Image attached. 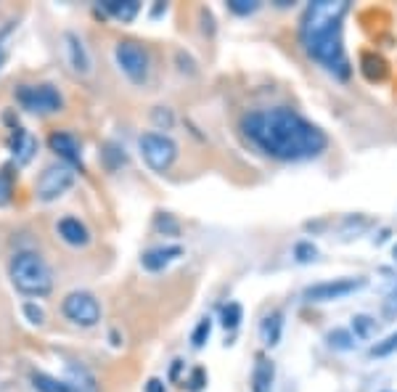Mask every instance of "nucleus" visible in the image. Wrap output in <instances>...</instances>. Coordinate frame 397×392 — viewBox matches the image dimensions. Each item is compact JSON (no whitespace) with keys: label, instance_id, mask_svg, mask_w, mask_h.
<instances>
[{"label":"nucleus","instance_id":"nucleus-1","mask_svg":"<svg viewBox=\"0 0 397 392\" xmlns=\"http://www.w3.org/2000/svg\"><path fill=\"white\" fill-rule=\"evenodd\" d=\"M242 130L265 156L281 162L312 159L321 156L328 146L326 133L289 106L246 112L242 117Z\"/></svg>","mask_w":397,"mask_h":392},{"label":"nucleus","instance_id":"nucleus-2","mask_svg":"<svg viewBox=\"0 0 397 392\" xmlns=\"http://www.w3.org/2000/svg\"><path fill=\"white\" fill-rule=\"evenodd\" d=\"M347 11H350L347 0H315L305 8V17L299 24L305 51L339 80H347L352 72L342 43V21Z\"/></svg>","mask_w":397,"mask_h":392},{"label":"nucleus","instance_id":"nucleus-3","mask_svg":"<svg viewBox=\"0 0 397 392\" xmlns=\"http://www.w3.org/2000/svg\"><path fill=\"white\" fill-rule=\"evenodd\" d=\"M11 284L27 297H45L53 289V271L32 249H21L8 262Z\"/></svg>","mask_w":397,"mask_h":392},{"label":"nucleus","instance_id":"nucleus-4","mask_svg":"<svg viewBox=\"0 0 397 392\" xmlns=\"http://www.w3.org/2000/svg\"><path fill=\"white\" fill-rule=\"evenodd\" d=\"M143 162L154 172H167L178 162V143L164 133H143L138 141Z\"/></svg>","mask_w":397,"mask_h":392},{"label":"nucleus","instance_id":"nucleus-5","mask_svg":"<svg viewBox=\"0 0 397 392\" xmlns=\"http://www.w3.org/2000/svg\"><path fill=\"white\" fill-rule=\"evenodd\" d=\"M61 313H64V318L72 321L74 326L93 329V326H98V321H101V302L96 300L93 291L77 289V291H69V294L64 297Z\"/></svg>","mask_w":397,"mask_h":392},{"label":"nucleus","instance_id":"nucleus-6","mask_svg":"<svg viewBox=\"0 0 397 392\" xmlns=\"http://www.w3.org/2000/svg\"><path fill=\"white\" fill-rule=\"evenodd\" d=\"M17 103L32 114H56L64 109V96L53 85H19Z\"/></svg>","mask_w":397,"mask_h":392},{"label":"nucleus","instance_id":"nucleus-7","mask_svg":"<svg viewBox=\"0 0 397 392\" xmlns=\"http://www.w3.org/2000/svg\"><path fill=\"white\" fill-rule=\"evenodd\" d=\"M114 59H117L122 72H125L136 85L149 80L151 59H149V51H146L140 43H136V40H120L117 48H114Z\"/></svg>","mask_w":397,"mask_h":392},{"label":"nucleus","instance_id":"nucleus-8","mask_svg":"<svg viewBox=\"0 0 397 392\" xmlns=\"http://www.w3.org/2000/svg\"><path fill=\"white\" fill-rule=\"evenodd\" d=\"M368 281L363 276H345V278H331V281H321V284H312L302 291V300L305 302H334V300H342L347 294H355L361 291Z\"/></svg>","mask_w":397,"mask_h":392},{"label":"nucleus","instance_id":"nucleus-9","mask_svg":"<svg viewBox=\"0 0 397 392\" xmlns=\"http://www.w3.org/2000/svg\"><path fill=\"white\" fill-rule=\"evenodd\" d=\"M72 186H74V170H72L69 165H51L37 178L35 196L40 202H56Z\"/></svg>","mask_w":397,"mask_h":392},{"label":"nucleus","instance_id":"nucleus-10","mask_svg":"<svg viewBox=\"0 0 397 392\" xmlns=\"http://www.w3.org/2000/svg\"><path fill=\"white\" fill-rule=\"evenodd\" d=\"M48 146H51V152L58 154V159H64L69 167H74V165H83V149H80V141L72 136V133H64V130L51 133V138H48Z\"/></svg>","mask_w":397,"mask_h":392},{"label":"nucleus","instance_id":"nucleus-11","mask_svg":"<svg viewBox=\"0 0 397 392\" xmlns=\"http://www.w3.org/2000/svg\"><path fill=\"white\" fill-rule=\"evenodd\" d=\"M64 51H67V61L77 74H90V53H87L83 37L77 32L64 34Z\"/></svg>","mask_w":397,"mask_h":392},{"label":"nucleus","instance_id":"nucleus-12","mask_svg":"<svg viewBox=\"0 0 397 392\" xmlns=\"http://www.w3.org/2000/svg\"><path fill=\"white\" fill-rule=\"evenodd\" d=\"M183 255V247H178V244H167V247H154V249H149V252H143L140 257V265L146 268V271H164L170 262H175L178 257Z\"/></svg>","mask_w":397,"mask_h":392},{"label":"nucleus","instance_id":"nucleus-13","mask_svg":"<svg viewBox=\"0 0 397 392\" xmlns=\"http://www.w3.org/2000/svg\"><path fill=\"white\" fill-rule=\"evenodd\" d=\"M56 231H58V236L61 241H67L69 247H85L87 241H90V231H87V225L80 218H61L58 225H56Z\"/></svg>","mask_w":397,"mask_h":392},{"label":"nucleus","instance_id":"nucleus-14","mask_svg":"<svg viewBox=\"0 0 397 392\" xmlns=\"http://www.w3.org/2000/svg\"><path fill=\"white\" fill-rule=\"evenodd\" d=\"M273 376H276L273 360L259 355L255 363V374H252V392H270L273 390Z\"/></svg>","mask_w":397,"mask_h":392},{"label":"nucleus","instance_id":"nucleus-15","mask_svg":"<svg viewBox=\"0 0 397 392\" xmlns=\"http://www.w3.org/2000/svg\"><path fill=\"white\" fill-rule=\"evenodd\" d=\"M281 331H283V313H281V310L268 313V316L262 318V324H259L262 342H265L268 347H276L278 342H281Z\"/></svg>","mask_w":397,"mask_h":392},{"label":"nucleus","instance_id":"nucleus-16","mask_svg":"<svg viewBox=\"0 0 397 392\" xmlns=\"http://www.w3.org/2000/svg\"><path fill=\"white\" fill-rule=\"evenodd\" d=\"M101 6L109 17L120 19V21H133L140 14L138 0H104Z\"/></svg>","mask_w":397,"mask_h":392},{"label":"nucleus","instance_id":"nucleus-17","mask_svg":"<svg viewBox=\"0 0 397 392\" xmlns=\"http://www.w3.org/2000/svg\"><path fill=\"white\" fill-rule=\"evenodd\" d=\"M32 387L37 392H74L69 382H61V379L45 374V371H32Z\"/></svg>","mask_w":397,"mask_h":392},{"label":"nucleus","instance_id":"nucleus-18","mask_svg":"<svg viewBox=\"0 0 397 392\" xmlns=\"http://www.w3.org/2000/svg\"><path fill=\"white\" fill-rule=\"evenodd\" d=\"M69 376H72L69 384L74 387V392H96V379H93V374L87 371L85 366H74L72 363Z\"/></svg>","mask_w":397,"mask_h":392},{"label":"nucleus","instance_id":"nucleus-19","mask_svg":"<svg viewBox=\"0 0 397 392\" xmlns=\"http://www.w3.org/2000/svg\"><path fill=\"white\" fill-rule=\"evenodd\" d=\"M326 342H328V347L347 353V350L355 347V334H352L350 329H331V331L326 334Z\"/></svg>","mask_w":397,"mask_h":392},{"label":"nucleus","instance_id":"nucleus-20","mask_svg":"<svg viewBox=\"0 0 397 392\" xmlns=\"http://www.w3.org/2000/svg\"><path fill=\"white\" fill-rule=\"evenodd\" d=\"M244 318V307L239 305V302H228V305L223 307V316H220V324H223V329H228V331H233V329H239V324H242Z\"/></svg>","mask_w":397,"mask_h":392},{"label":"nucleus","instance_id":"nucleus-21","mask_svg":"<svg viewBox=\"0 0 397 392\" xmlns=\"http://www.w3.org/2000/svg\"><path fill=\"white\" fill-rule=\"evenodd\" d=\"M352 331H355V337L358 340H371L374 337V331H376V318H371V316H355L352 318Z\"/></svg>","mask_w":397,"mask_h":392},{"label":"nucleus","instance_id":"nucleus-22","mask_svg":"<svg viewBox=\"0 0 397 392\" xmlns=\"http://www.w3.org/2000/svg\"><path fill=\"white\" fill-rule=\"evenodd\" d=\"M392 353H397V331H392L389 337H384V340L376 342V344H371V350H368L371 358H387V355H392Z\"/></svg>","mask_w":397,"mask_h":392},{"label":"nucleus","instance_id":"nucleus-23","mask_svg":"<svg viewBox=\"0 0 397 392\" xmlns=\"http://www.w3.org/2000/svg\"><path fill=\"white\" fill-rule=\"evenodd\" d=\"M101 154H104V162H106V167H109V170H117L120 165L127 162V154H125V149L117 146V143H106Z\"/></svg>","mask_w":397,"mask_h":392},{"label":"nucleus","instance_id":"nucleus-24","mask_svg":"<svg viewBox=\"0 0 397 392\" xmlns=\"http://www.w3.org/2000/svg\"><path fill=\"white\" fill-rule=\"evenodd\" d=\"M209 334H212V318H202L196 329H193V334H191V344L196 347V350H202L204 344H207Z\"/></svg>","mask_w":397,"mask_h":392},{"label":"nucleus","instance_id":"nucleus-25","mask_svg":"<svg viewBox=\"0 0 397 392\" xmlns=\"http://www.w3.org/2000/svg\"><path fill=\"white\" fill-rule=\"evenodd\" d=\"M11 194H14V172L8 167L0 170V207H6L11 202Z\"/></svg>","mask_w":397,"mask_h":392},{"label":"nucleus","instance_id":"nucleus-26","mask_svg":"<svg viewBox=\"0 0 397 392\" xmlns=\"http://www.w3.org/2000/svg\"><path fill=\"white\" fill-rule=\"evenodd\" d=\"M294 257H297V262H310L318 257V247L312 241H297L294 244Z\"/></svg>","mask_w":397,"mask_h":392},{"label":"nucleus","instance_id":"nucleus-27","mask_svg":"<svg viewBox=\"0 0 397 392\" xmlns=\"http://www.w3.org/2000/svg\"><path fill=\"white\" fill-rule=\"evenodd\" d=\"M21 313H24V318H27L32 326L45 324V310L37 305V302H24V305H21Z\"/></svg>","mask_w":397,"mask_h":392},{"label":"nucleus","instance_id":"nucleus-28","mask_svg":"<svg viewBox=\"0 0 397 392\" xmlns=\"http://www.w3.org/2000/svg\"><path fill=\"white\" fill-rule=\"evenodd\" d=\"M151 120H154V125L159 127V130H170V127L175 125L173 112H170L167 106H156L154 112H151Z\"/></svg>","mask_w":397,"mask_h":392},{"label":"nucleus","instance_id":"nucleus-29","mask_svg":"<svg viewBox=\"0 0 397 392\" xmlns=\"http://www.w3.org/2000/svg\"><path fill=\"white\" fill-rule=\"evenodd\" d=\"M228 8L236 14V17H249L259 8L257 0H228Z\"/></svg>","mask_w":397,"mask_h":392},{"label":"nucleus","instance_id":"nucleus-30","mask_svg":"<svg viewBox=\"0 0 397 392\" xmlns=\"http://www.w3.org/2000/svg\"><path fill=\"white\" fill-rule=\"evenodd\" d=\"M381 316L384 321H395L397 318V284L392 287V291L384 297V305H381Z\"/></svg>","mask_w":397,"mask_h":392},{"label":"nucleus","instance_id":"nucleus-31","mask_svg":"<svg viewBox=\"0 0 397 392\" xmlns=\"http://www.w3.org/2000/svg\"><path fill=\"white\" fill-rule=\"evenodd\" d=\"M154 225H156V231H167V234H173V236L180 234V225L173 220V215H164V212H159V215H156Z\"/></svg>","mask_w":397,"mask_h":392},{"label":"nucleus","instance_id":"nucleus-32","mask_svg":"<svg viewBox=\"0 0 397 392\" xmlns=\"http://www.w3.org/2000/svg\"><path fill=\"white\" fill-rule=\"evenodd\" d=\"M204 384H207V371H204V369H193L191 376L186 379V387H189L191 392L204 390Z\"/></svg>","mask_w":397,"mask_h":392},{"label":"nucleus","instance_id":"nucleus-33","mask_svg":"<svg viewBox=\"0 0 397 392\" xmlns=\"http://www.w3.org/2000/svg\"><path fill=\"white\" fill-rule=\"evenodd\" d=\"M143 390L146 392H167V387H164V382H162V379H149V382H146V387H143Z\"/></svg>","mask_w":397,"mask_h":392},{"label":"nucleus","instance_id":"nucleus-34","mask_svg":"<svg viewBox=\"0 0 397 392\" xmlns=\"http://www.w3.org/2000/svg\"><path fill=\"white\" fill-rule=\"evenodd\" d=\"M3 61H6V53H3V48H0V67H3Z\"/></svg>","mask_w":397,"mask_h":392},{"label":"nucleus","instance_id":"nucleus-35","mask_svg":"<svg viewBox=\"0 0 397 392\" xmlns=\"http://www.w3.org/2000/svg\"><path fill=\"white\" fill-rule=\"evenodd\" d=\"M392 257H395V260H397V244H395V247H392Z\"/></svg>","mask_w":397,"mask_h":392}]
</instances>
